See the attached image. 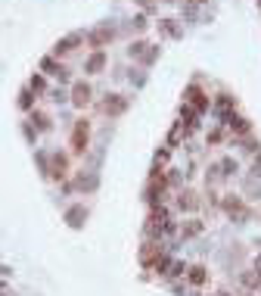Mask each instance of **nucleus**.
I'll use <instances>...</instances> for the list:
<instances>
[{
	"label": "nucleus",
	"mask_w": 261,
	"mask_h": 296,
	"mask_svg": "<svg viewBox=\"0 0 261 296\" xmlns=\"http://www.w3.org/2000/svg\"><path fill=\"white\" fill-rule=\"evenodd\" d=\"M87 137H90V125H87V119H78V125H75V134H72V150H75V153H84Z\"/></svg>",
	"instance_id": "obj_1"
},
{
	"label": "nucleus",
	"mask_w": 261,
	"mask_h": 296,
	"mask_svg": "<svg viewBox=\"0 0 261 296\" xmlns=\"http://www.w3.org/2000/svg\"><path fill=\"white\" fill-rule=\"evenodd\" d=\"M90 97H93V90H90V84H87V81H78V84L72 87V103L78 106V109H81V106H87V103H90Z\"/></svg>",
	"instance_id": "obj_2"
},
{
	"label": "nucleus",
	"mask_w": 261,
	"mask_h": 296,
	"mask_svg": "<svg viewBox=\"0 0 261 296\" xmlns=\"http://www.w3.org/2000/svg\"><path fill=\"white\" fill-rule=\"evenodd\" d=\"M66 221H69V228H81L87 221V206H72L66 212Z\"/></svg>",
	"instance_id": "obj_3"
},
{
	"label": "nucleus",
	"mask_w": 261,
	"mask_h": 296,
	"mask_svg": "<svg viewBox=\"0 0 261 296\" xmlns=\"http://www.w3.org/2000/svg\"><path fill=\"white\" fill-rule=\"evenodd\" d=\"M165 225H168V212L162 209V212H153V215H149V225H146V228H149V234H159Z\"/></svg>",
	"instance_id": "obj_4"
},
{
	"label": "nucleus",
	"mask_w": 261,
	"mask_h": 296,
	"mask_svg": "<svg viewBox=\"0 0 261 296\" xmlns=\"http://www.w3.org/2000/svg\"><path fill=\"white\" fill-rule=\"evenodd\" d=\"M183 97H186V100H190V103H193L196 109H205V106H209V100H205V97H202V90H199L196 84H193V87H186V94H183Z\"/></svg>",
	"instance_id": "obj_5"
},
{
	"label": "nucleus",
	"mask_w": 261,
	"mask_h": 296,
	"mask_svg": "<svg viewBox=\"0 0 261 296\" xmlns=\"http://www.w3.org/2000/svg\"><path fill=\"white\" fill-rule=\"evenodd\" d=\"M103 66H106V53L97 50V53L87 60V72H90V75H97V72H103Z\"/></svg>",
	"instance_id": "obj_6"
},
{
	"label": "nucleus",
	"mask_w": 261,
	"mask_h": 296,
	"mask_svg": "<svg viewBox=\"0 0 261 296\" xmlns=\"http://www.w3.org/2000/svg\"><path fill=\"white\" fill-rule=\"evenodd\" d=\"M81 41V34H72V38H59V41H56V53H69V50H75V44H78Z\"/></svg>",
	"instance_id": "obj_7"
},
{
	"label": "nucleus",
	"mask_w": 261,
	"mask_h": 296,
	"mask_svg": "<svg viewBox=\"0 0 261 296\" xmlns=\"http://www.w3.org/2000/svg\"><path fill=\"white\" fill-rule=\"evenodd\" d=\"M66 169H69V159L56 153V156H53V169H50V175H53V178H62V175H66Z\"/></svg>",
	"instance_id": "obj_8"
},
{
	"label": "nucleus",
	"mask_w": 261,
	"mask_h": 296,
	"mask_svg": "<svg viewBox=\"0 0 261 296\" xmlns=\"http://www.w3.org/2000/svg\"><path fill=\"white\" fill-rule=\"evenodd\" d=\"M109 38H112V28H100V31H93V34H90L87 41H90L93 47H103V44H106Z\"/></svg>",
	"instance_id": "obj_9"
},
{
	"label": "nucleus",
	"mask_w": 261,
	"mask_h": 296,
	"mask_svg": "<svg viewBox=\"0 0 261 296\" xmlns=\"http://www.w3.org/2000/svg\"><path fill=\"white\" fill-rule=\"evenodd\" d=\"M124 106H127V103H124L121 97H115V100H106V103H103V109H106V113H112V116L124 113Z\"/></svg>",
	"instance_id": "obj_10"
},
{
	"label": "nucleus",
	"mask_w": 261,
	"mask_h": 296,
	"mask_svg": "<svg viewBox=\"0 0 261 296\" xmlns=\"http://www.w3.org/2000/svg\"><path fill=\"white\" fill-rule=\"evenodd\" d=\"M31 125L41 128V131H47V128H50V119H47L44 113H31Z\"/></svg>",
	"instance_id": "obj_11"
},
{
	"label": "nucleus",
	"mask_w": 261,
	"mask_h": 296,
	"mask_svg": "<svg viewBox=\"0 0 261 296\" xmlns=\"http://www.w3.org/2000/svg\"><path fill=\"white\" fill-rule=\"evenodd\" d=\"M230 128H233V131H249V122H246V119H236V116H233V119H230Z\"/></svg>",
	"instance_id": "obj_12"
},
{
	"label": "nucleus",
	"mask_w": 261,
	"mask_h": 296,
	"mask_svg": "<svg viewBox=\"0 0 261 296\" xmlns=\"http://www.w3.org/2000/svg\"><path fill=\"white\" fill-rule=\"evenodd\" d=\"M190 281H193V284H202V281H205V268H199V265H196V268H193V274H190Z\"/></svg>",
	"instance_id": "obj_13"
},
{
	"label": "nucleus",
	"mask_w": 261,
	"mask_h": 296,
	"mask_svg": "<svg viewBox=\"0 0 261 296\" xmlns=\"http://www.w3.org/2000/svg\"><path fill=\"white\" fill-rule=\"evenodd\" d=\"M44 87H47V81H44L41 75H34V78H31V90H37V94H41Z\"/></svg>",
	"instance_id": "obj_14"
},
{
	"label": "nucleus",
	"mask_w": 261,
	"mask_h": 296,
	"mask_svg": "<svg viewBox=\"0 0 261 296\" xmlns=\"http://www.w3.org/2000/svg\"><path fill=\"white\" fill-rule=\"evenodd\" d=\"M31 94H28V90H22V97H19V106H22V109H31Z\"/></svg>",
	"instance_id": "obj_15"
},
{
	"label": "nucleus",
	"mask_w": 261,
	"mask_h": 296,
	"mask_svg": "<svg viewBox=\"0 0 261 296\" xmlns=\"http://www.w3.org/2000/svg\"><path fill=\"white\" fill-rule=\"evenodd\" d=\"M180 206H183V209H193V206H196L193 193H183V196H180Z\"/></svg>",
	"instance_id": "obj_16"
},
{
	"label": "nucleus",
	"mask_w": 261,
	"mask_h": 296,
	"mask_svg": "<svg viewBox=\"0 0 261 296\" xmlns=\"http://www.w3.org/2000/svg\"><path fill=\"white\" fill-rule=\"evenodd\" d=\"M230 106H233V100H227V97L218 100V109H230Z\"/></svg>",
	"instance_id": "obj_17"
},
{
	"label": "nucleus",
	"mask_w": 261,
	"mask_h": 296,
	"mask_svg": "<svg viewBox=\"0 0 261 296\" xmlns=\"http://www.w3.org/2000/svg\"><path fill=\"white\" fill-rule=\"evenodd\" d=\"M255 169H258V175H261V156H258V165H255Z\"/></svg>",
	"instance_id": "obj_18"
},
{
	"label": "nucleus",
	"mask_w": 261,
	"mask_h": 296,
	"mask_svg": "<svg viewBox=\"0 0 261 296\" xmlns=\"http://www.w3.org/2000/svg\"><path fill=\"white\" fill-rule=\"evenodd\" d=\"M193 4H199V0H193Z\"/></svg>",
	"instance_id": "obj_19"
},
{
	"label": "nucleus",
	"mask_w": 261,
	"mask_h": 296,
	"mask_svg": "<svg viewBox=\"0 0 261 296\" xmlns=\"http://www.w3.org/2000/svg\"><path fill=\"white\" fill-rule=\"evenodd\" d=\"M258 4H261V0H258Z\"/></svg>",
	"instance_id": "obj_20"
}]
</instances>
